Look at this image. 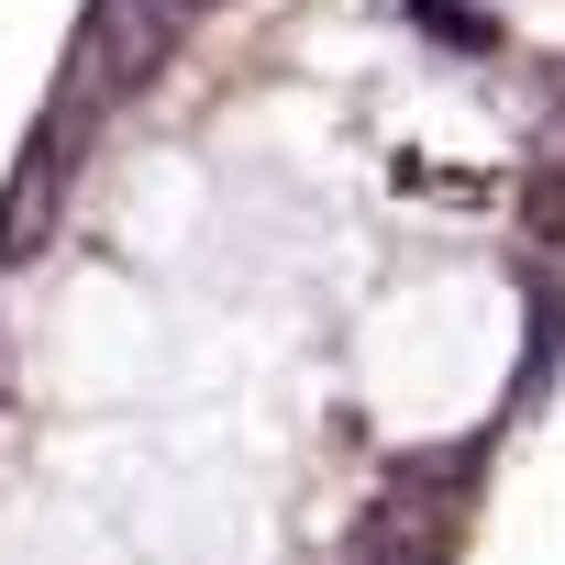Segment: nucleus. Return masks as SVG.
<instances>
[{
  "mask_svg": "<svg viewBox=\"0 0 565 565\" xmlns=\"http://www.w3.org/2000/svg\"><path fill=\"white\" fill-rule=\"evenodd\" d=\"M200 23V0H100L89 34H78V100H111V89H145L178 34Z\"/></svg>",
  "mask_w": 565,
  "mask_h": 565,
  "instance_id": "f257e3e1",
  "label": "nucleus"
},
{
  "mask_svg": "<svg viewBox=\"0 0 565 565\" xmlns=\"http://www.w3.org/2000/svg\"><path fill=\"white\" fill-rule=\"evenodd\" d=\"M344 565H455V543H444L433 521H377V532H366Z\"/></svg>",
  "mask_w": 565,
  "mask_h": 565,
  "instance_id": "f03ea898",
  "label": "nucleus"
}]
</instances>
